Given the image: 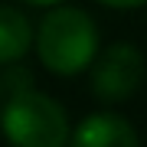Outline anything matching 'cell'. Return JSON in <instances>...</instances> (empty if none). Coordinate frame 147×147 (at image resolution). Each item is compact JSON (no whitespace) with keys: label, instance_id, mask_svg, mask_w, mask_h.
<instances>
[{"label":"cell","instance_id":"cell-8","mask_svg":"<svg viewBox=\"0 0 147 147\" xmlns=\"http://www.w3.org/2000/svg\"><path fill=\"white\" fill-rule=\"evenodd\" d=\"M0 92H3V85H0Z\"/></svg>","mask_w":147,"mask_h":147},{"label":"cell","instance_id":"cell-3","mask_svg":"<svg viewBox=\"0 0 147 147\" xmlns=\"http://www.w3.org/2000/svg\"><path fill=\"white\" fill-rule=\"evenodd\" d=\"M144 82V56L134 42H115L92 59V92L101 101H121Z\"/></svg>","mask_w":147,"mask_h":147},{"label":"cell","instance_id":"cell-2","mask_svg":"<svg viewBox=\"0 0 147 147\" xmlns=\"http://www.w3.org/2000/svg\"><path fill=\"white\" fill-rule=\"evenodd\" d=\"M3 134L16 147H65L69 144V118L62 105L36 88L7 95L0 108Z\"/></svg>","mask_w":147,"mask_h":147},{"label":"cell","instance_id":"cell-5","mask_svg":"<svg viewBox=\"0 0 147 147\" xmlns=\"http://www.w3.org/2000/svg\"><path fill=\"white\" fill-rule=\"evenodd\" d=\"M33 42V26L16 7L0 3V62H16Z\"/></svg>","mask_w":147,"mask_h":147},{"label":"cell","instance_id":"cell-6","mask_svg":"<svg viewBox=\"0 0 147 147\" xmlns=\"http://www.w3.org/2000/svg\"><path fill=\"white\" fill-rule=\"evenodd\" d=\"M105 7H121V10H131V7H141L147 0H101Z\"/></svg>","mask_w":147,"mask_h":147},{"label":"cell","instance_id":"cell-1","mask_svg":"<svg viewBox=\"0 0 147 147\" xmlns=\"http://www.w3.org/2000/svg\"><path fill=\"white\" fill-rule=\"evenodd\" d=\"M36 53L56 75H75L98 56V26L82 7H56L39 23Z\"/></svg>","mask_w":147,"mask_h":147},{"label":"cell","instance_id":"cell-7","mask_svg":"<svg viewBox=\"0 0 147 147\" xmlns=\"http://www.w3.org/2000/svg\"><path fill=\"white\" fill-rule=\"evenodd\" d=\"M30 3H59V0H30Z\"/></svg>","mask_w":147,"mask_h":147},{"label":"cell","instance_id":"cell-4","mask_svg":"<svg viewBox=\"0 0 147 147\" xmlns=\"http://www.w3.org/2000/svg\"><path fill=\"white\" fill-rule=\"evenodd\" d=\"M72 147H141V141L124 115L95 111L72 131Z\"/></svg>","mask_w":147,"mask_h":147}]
</instances>
